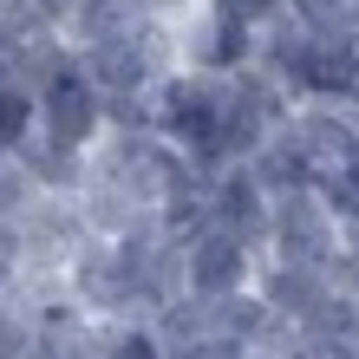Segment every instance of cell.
Returning <instances> with one entry per match:
<instances>
[{
	"label": "cell",
	"instance_id": "cell-1",
	"mask_svg": "<svg viewBox=\"0 0 359 359\" xmlns=\"http://www.w3.org/2000/svg\"><path fill=\"white\" fill-rule=\"evenodd\" d=\"M268 255L333 268V255H340V222L327 216V203L313 189H287V196L268 203Z\"/></svg>",
	"mask_w": 359,
	"mask_h": 359
},
{
	"label": "cell",
	"instance_id": "cell-2",
	"mask_svg": "<svg viewBox=\"0 0 359 359\" xmlns=\"http://www.w3.org/2000/svg\"><path fill=\"white\" fill-rule=\"evenodd\" d=\"M98 131H104V111H98V92L86 86L79 66L33 92V137L59 144V151H92Z\"/></svg>",
	"mask_w": 359,
	"mask_h": 359
},
{
	"label": "cell",
	"instance_id": "cell-3",
	"mask_svg": "<svg viewBox=\"0 0 359 359\" xmlns=\"http://www.w3.org/2000/svg\"><path fill=\"white\" fill-rule=\"evenodd\" d=\"M255 262L236 236H222V229H203L196 242L183 248V294L189 301H222V294H242L255 281Z\"/></svg>",
	"mask_w": 359,
	"mask_h": 359
},
{
	"label": "cell",
	"instance_id": "cell-4",
	"mask_svg": "<svg viewBox=\"0 0 359 359\" xmlns=\"http://www.w3.org/2000/svg\"><path fill=\"white\" fill-rule=\"evenodd\" d=\"M209 229H222V236H236L248 255H268V189L242 170V163H229L209 189Z\"/></svg>",
	"mask_w": 359,
	"mask_h": 359
},
{
	"label": "cell",
	"instance_id": "cell-5",
	"mask_svg": "<svg viewBox=\"0 0 359 359\" xmlns=\"http://www.w3.org/2000/svg\"><path fill=\"white\" fill-rule=\"evenodd\" d=\"M248 287H255V301L274 313V320H287V327H294V320H301V313H307V307L327 294V268L262 255V262H255V281H248Z\"/></svg>",
	"mask_w": 359,
	"mask_h": 359
}]
</instances>
